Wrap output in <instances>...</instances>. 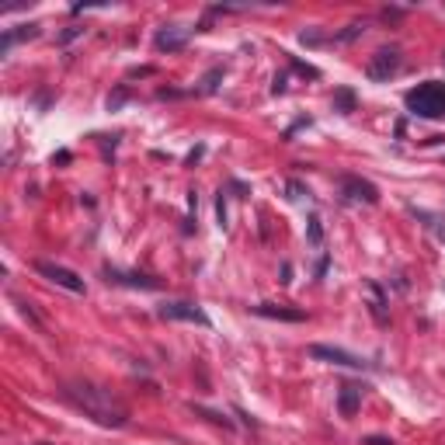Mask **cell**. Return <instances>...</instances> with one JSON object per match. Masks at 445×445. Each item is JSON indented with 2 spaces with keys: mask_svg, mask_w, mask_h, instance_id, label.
<instances>
[{
  "mask_svg": "<svg viewBox=\"0 0 445 445\" xmlns=\"http://www.w3.org/2000/svg\"><path fill=\"white\" fill-rule=\"evenodd\" d=\"M63 393L87 414V418H94L98 424H104V428H122L126 421H129V407L111 393V389H101V386H94V383H67V389Z\"/></svg>",
  "mask_w": 445,
  "mask_h": 445,
  "instance_id": "obj_1",
  "label": "cell"
},
{
  "mask_svg": "<svg viewBox=\"0 0 445 445\" xmlns=\"http://www.w3.org/2000/svg\"><path fill=\"white\" fill-rule=\"evenodd\" d=\"M407 108L421 119H445V84L442 80H424L407 94Z\"/></svg>",
  "mask_w": 445,
  "mask_h": 445,
  "instance_id": "obj_2",
  "label": "cell"
},
{
  "mask_svg": "<svg viewBox=\"0 0 445 445\" xmlns=\"http://www.w3.org/2000/svg\"><path fill=\"white\" fill-rule=\"evenodd\" d=\"M400 67H404V56H400V49L397 45H383V49H376L372 52V60H369V80H389V77H397L400 73Z\"/></svg>",
  "mask_w": 445,
  "mask_h": 445,
  "instance_id": "obj_3",
  "label": "cell"
},
{
  "mask_svg": "<svg viewBox=\"0 0 445 445\" xmlns=\"http://www.w3.org/2000/svg\"><path fill=\"white\" fill-rule=\"evenodd\" d=\"M38 268V275H45L52 286H60V289H67V293H73V296H84V278L77 275V271H70V268H63V264H52V261H38L35 264Z\"/></svg>",
  "mask_w": 445,
  "mask_h": 445,
  "instance_id": "obj_4",
  "label": "cell"
},
{
  "mask_svg": "<svg viewBox=\"0 0 445 445\" xmlns=\"http://www.w3.org/2000/svg\"><path fill=\"white\" fill-rule=\"evenodd\" d=\"M310 358L341 365V369H369L365 358H358V355H352V352H345V348H330V345H310Z\"/></svg>",
  "mask_w": 445,
  "mask_h": 445,
  "instance_id": "obj_5",
  "label": "cell"
},
{
  "mask_svg": "<svg viewBox=\"0 0 445 445\" xmlns=\"http://www.w3.org/2000/svg\"><path fill=\"white\" fill-rule=\"evenodd\" d=\"M163 320H185V323H202V327H209V313L202 310V306H195V303H163L160 310H157Z\"/></svg>",
  "mask_w": 445,
  "mask_h": 445,
  "instance_id": "obj_6",
  "label": "cell"
},
{
  "mask_svg": "<svg viewBox=\"0 0 445 445\" xmlns=\"http://www.w3.org/2000/svg\"><path fill=\"white\" fill-rule=\"evenodd\" d=\"M341 195L348 202H365V205H376L379 202V192L372 181H362V178H345L341 181Z\"/></svg>",
  "mask_w": 445,
  "mask_h": 445,
  "instance_id": "obj_7",
  "label": "cell"
},
{
  "mask_svg": "<svg viewBox=\"0 0 445 445\" xmlns=\"http://www.w3.org/2000/svg\"><path fill=\"white\" fill-rule=\"evenodd\" d=\"M104 278L115 286H129V289H160L157 278L139 275V271H119V268H104Z\"/></svg>",
  "mask_w": 445,
  "mask_h": 445,
  "instance_id": "obj_8",
  "label": "cell"
},
{
  "mask_svg": "<svg viewBox=\"0 0 445 445\" xmlns=\"http://www.w3.org/2000/svg\"><path fill=\"white\" fill-rule=\"evenodd\" d=\"M362 383H341L338 386V411H341V418H355L358 414V407H362Z\"/></svg>",
  "mask_w": 445,
  "mask_h": 445,
  "instance_id": "obj_9",
  "label": "cell"
},
{
  "mask_svg": "<svg viewBox=\"0 0 445 445\" xmlns=\"http://www.w3.org/2000/svg\"><path fill=\"white\" fill-rule=\"evenodd\" d=\"M157 49L160 52H178V49H185L188 45V28H181V25H167V28H160L157 32Z\"/></svg>",
  "mask_w": 445,
  "mask_h": 445,
  "instance_id": "obj_10",
  "label": "cell"
},
{
  "mask_svg": "<svg viewBox=\"0 0 445 445\" xmlns=\"http://www.w3.org/2000/svg\"><path fill=\"white\" fill-rule=\"evenodd\" d=\"M254 313L271 317V320H293V323L306 320V313H303V310H286V306H275V303H261V306H254Z\"/></svg>",
  "mask_w": 445,
  "mask_h": 445,
  "instance_id": "obj_11",
  "label": "cell"
},
{
  "mask_svg": "<svg viewBox=\"0 0 445 445\" xmlns=\"http://www.w3.org/2000/svg\"><path fill=\"white\" fill-rule=\"evenodd\" d=\"M38 35V25H21L18 32H4V42H0V52H8L18 38H35Z\"/></svg>",
  "mask_w": 445,
  "mask_h": 445,
  "instance_id": "obj_12",
  "label": "cell"
},
{
  "mask_svg": "<svg viewBox=\"0 0 445 445\" xmlns=\"http://www.w3.org/2000/svg\"><path fill=\"white\" fill-rule=\"evenodd\" d=\"M365 289H369V299H372V317H376L379 323H386V310H383V306H386V299H383V289H379L376 282H369Z\"/></svg>",
  "mask_w": 445,
  "mask_h": 445,
  "instance_id": "obj_13",
  "label": "cell"
},
{
  "mask_svg": "<svg viewBox=\"0 0 445 445\" xmlns=\"http://www.w3.org/2000/svg\"><path fill=\"white\" fill-rule=\"evenodd\" d=\"M334 111H341V115H348V111H355V94L348 87L334 91Z\"/></svg>",
  "mask_w": 445,
  "mask_h": 445,
  "instance_id": "obj_14",
  "label": "cell"
},
{
  "mask_svg": "<svg viewBox=\"0 0 445 445\" xmlns=\"http://www.w3.org/2000/svg\"><path fill=\"white\" fill-rule=\"evenodd\" d=\"M306 240H310L313 247H320V244H323V227H320V216H310V219H306Z\"/></svg>",
  "mask_w": 445,
  "mask_h": 445,
  "instance_id": "obj_15",
  "label": "cell"
},
{
  "mask_svg": "<svg viewBox=\"0 0 445 445\" xmlns=\"http://www.w3.org/2000/svg\"><path fill=\"white\" fill-rule=\"evenodd\" d=\"M365 32V21H352V25H345L338 35H334V42H352V38H358Z\"/></svg>",
  "mask_w": 445,
  "mask_h": 445,
  "instance_id": "obj_16",
  "label": "cell"
},
{
  "mask_svg": "<svg viewBox=\"0 0 445 445\" xmlns=\"http://www.w3.org/2000/svg\"><path fill=\"white\" fill-rule=\"evenodd\" d=\"M219 80H223V67H216V70H209V73H205V80L198 84V94H212V91L219 87Z\"/></svg>",
  "mask_w": 445,
  "mask_h": 445,
  "instance_id": "obj_17",
  "label": "cell"
},
{
  "mask_svg": "<svg viewBox=\"0 0 445 445\" xmlns=\"http://www.w3.org/2000/svg\"><path fill=\"white\" fill-rule=\"evenodd\" d=\"M286 192H289V202H303V198L310 195V192H306L299 181H289V185H286Z\"/></svg>",
  "mask_w": 445,
  "mask_h": 445,
  "instance_id": "obj_18",
  "label": "cell"
},
{
  "mask_svg": "<svg viewBox=\"0 0 445 445\" xmlns=\"http://www.w3.org/2000/svg\"><path fill=\"white\" fill-rule=\"evenodd\" d=\"M216 216H219V227H227V198L219 192V202H216Z\"/></svg>",
  "mask_w": 445,
  "mask_h": 445,
  "instance_id": "obj_19",
  "label": "cell"
},
{
  "mask_svg": "<svg viewBox=\"0 0 445 445\" xmlns=\"http://www.w3.org/2000/svg\"><path fill=\"white\" fill-rule=\"evenodd\" d=\"M299 38H303L306 45H320V42H323V35H320V32H313V28H310V32H303Z\"/></svg>",
  "mask_w": 445,
  "mask_h": 445,
  "instance_id": "obj_20",
  "label": "cell"
},
{
  "mask_svg": "<svg viewBox=\"0 0 445 445\" xmlns=\"http://www.w3.org/2000/svg\"><path fill=\"white\" fill-rule=\"evenodd\" d=\"M286 91V73H278L275 80H271V94H282Z\"/></svg>",
  "mask_w": 445,
  "mask_h": 445,
  "instance_id": "obj_21",
  "label": "cell"
},
{
  "mask_svg": "<svg viewBox=\"0 0 445 445\" xmlns=\"http://www.w3.org/2000/svg\"><path fill=\"white\" fill-rule=\"evenodd\" d=\"M365 445H393V442H386V438H365Z\"/></svg>",
  "mask_w": 445,
  "mask_h": 445,
  "instance_id": "obj_22",
  "label": "cell"
}]
</instances>
